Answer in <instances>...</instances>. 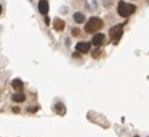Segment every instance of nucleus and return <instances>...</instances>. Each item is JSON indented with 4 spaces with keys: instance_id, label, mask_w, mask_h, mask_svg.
<instances>
[{
    "instance_id": "nucleus-14",
    "label": "nucleus",
    "mask_w": 149,
    "mask_h": 137,
    "mask_svg": "<svg viewBox=\"0 0 149 137\" xmlns=\"http://www.w3.org/2000/svg\"><path fill=\"white\" fill-rule=\"evenodd\" d=\"M12 110H14L15 113H19V112H20V109H19V108H17V106H15V108H14Z\"/></svg>"
},
{
    "instance_id": "nucleus-16",
    "label": "nucleus",
    "mask_w": 149,
    "mask_h": 137,
    "mask_svg": "<svg viewBox=\"0 0 149 137\" xmlns=\"http://www.w3.org/2000/svg\"><path fill=\"white\" fill-rule=\"evenodd\" d=\"M35 110H36L35 108H28V112H35Z\"/></svg>"
},
{
    "instance_id": "nucleus-1",
    "label": "nucleus",
    "mask_w": 149,
    "mask_h": 137,
    "mask_svg": "<svg viewBox=\"0 0 149 137\" xmlns=\"http://www.w3.org/2000/svg\"><path fill=\"white\" fill-rule=\"evenodd\" d=\"M102 26H104L102 19H99V17L93 16V17H90V19H89V22L86 23V26H85V31H86L87 34H93V32H97L98 30L102 28Z\"/></svg>"
},
{
    "instance_id": "nucleus-13",
    "label": "nucleus",
    "mask_w": 149,
    "mask_h": 137,
    "mask_svg": "<svg viewBox=\"0 0 149 137\" xmlns=\"http://www.w3.org/2000/svg\"><path fill=\"white\" fill-rule=\"evenodd\" d=\"M99 54H101V50H94V52H93V58H98L99 57Z\"/></svg>"
},
{
    "instance_id": "nucleus-9",
    "label": "nucleus",
    "mask_w": 149,
    "mask_h": 137,
    "mask_svg": "<svg viewBox=\"0 0 149 137\" xmlns=\"http://www.w3.org/2000/svg\"><path fill=\"white\" fill-rule=\"evenodd\" d=\"M26 99V96L23 93H15L12 96V101L14 102H23Z\"/></svg>"
},
{
    "instance_id": "nucleus-4",
    "label": "nucleus",
    "mask_w": 149,
    "mask_h": 137,
    "mask_svg": "<svg viewBox=\"0 0 149 137\" xmlns=\"http://www.w3.org/2000/svg\"><path fill=\"white\" fill-rule=\"evenodd\" d=\"M90 47H91V44L90 43H87V42H79V43H77V51H79V52H89L90 51Z\"/></svg>"
},
{
    "instance_id": "nucleus-15",
    "label": "nucleus",
    "mask_w": 149,
    "mask_h": 137,
    "mask_svg": "<svg viewBox=\"0 0 149 137\" xmlns=\"http://www.w3.org/2000/svg\"><path fill=\"white\" fill-rule=\"evenodd\" d=\"M44 22H46V24H49V23H50V17H47V16H46V19H44Z\"/></svg>"
},
{
    "instance_id": "nucleus-2",
    "label": "nucleus",
    "mask_w": 149,
    "mask_h": 137,
    "mask_svg": "<svg viewBox=\"0 0 149 137\" xmlns=\"http://www.w3.org/2000/svg\"><path fill=\"white\" fill-rule=\"evenodd\" d=\"M136 5H133V4H129V3H125V2H121L118 3V8H117V11H118V15L120 16H122V17H128V16H130L133 12H136Z\"/></svg>"
},
{
    "instance_id": "nucleus-18",
    "label": "nucleus",
    "mask_w": 149,
    "mask_h": 137,
    "mask_svg": "<svg viewBox=\"0 0 149 137\" xmlns=\"http://www.w3.org/2000/svg\"><path fill=\"white\" fill-rule=\"evenodd\" d=\"M134 137H140V136H134Z\"/></svg>"
},
{
    "instance_id": "nucleus-8",
    "label": "nucleus",
    "mask_w": 149,
    "mask_h": 137,
    "mask_svg": "<svg viewBox=\"0 0 149 137\" xmlns=\"http://www.w3.org/2000/svg\"><path fill=\"white\" fill-rule=\"evenodd\" d=\"M54 110H55L57 114H59V116H63L64 113H66V108H64V105L62 102H57L54 105Z\"/></svg>"
},
{
    "instance_id": "nucleus-11",
    "label": "nucleus",
    "mask_w": 149,
    "mask_h": 137,
    "mask_svg": "<svg viewBox=\"0 0 149 137\" xmlns=\"http://www.w3.org/2000/svg\"><path fill=\"white\" fill-rule=\"evenodd\" d=\"M11 85H12V87H14V89L19 90V89H22V87H23V82H22L20 79H17V78H16V79H14V81H12V83H11Z\"/></svg>"
},
{
    "instance_id": "nucleus-6",
    "label": "nucleus",
    "mask_w": 149,
    "mask_h": 137,
    "mask_svg": "<svg viewBox=\"0 0 149 137\" xmlns=\"http://www.w3.org/2000/svg\"><path fill=\"white\" fill-rule=\"evenodd\" d=\"M104 40H105V35L104 34H95L93 39H91V43L94 46H101L104 43Z\"/></svg>"
},
{
    "instance_id": "nucleus-10",
    "label": "nucleus",
    "mask_w": 149,
    "mask_h": 137,
    "mask_svg": "<svg viewBox=\"0 0 149 137\" xmlns=\"http://www.w3.org/2000/svg\"><path fill=\"white\" fill-rule=\"evenodd\" d=\"M74 20L77 23H83V22H85V15L81 14V12H75L74 14Z\"/></svg>"
},
{
    "instance_id": "nucleus-12",
    "label": "nucleus",
    "mask_w": 149,
    "mask_h": 137,
    "mask_svg": "<svg viewBox=\"0 0 149 137\" xmlns=\"http://www.w3.org/2000/svg\"><path fill=\"white\" fill-rule=\"evenodd\" d=\"M79 28L78 27H74L73 30H71V35H73V36H78V35H79Z\"/></svg>"
},
{
    "instance_id": "nucleus-7",
    "label": "nucleus",
    "mask_w": 149,
    "mask_h": 137,
    "mask_svg": "<svg viewBox=\"0 0 149 137\" xmlns=\"http://www.w3.org/2000/svg\"><path fill=\"white\" fill-rule=\"evenodd\" d=\"M52 26H54V30H57V31H63L64 30V20L59 19V17H55L54 19V23H52Z\"/></svg>"
},
{
    "instance_id": "nucleus-17",
    "label": "nucleus",
    "mask_w": 149,
    "mask_h": 137,
    "mask_svg": "<svg viewBox=\"0 0 149 137\" xmlns=\"http://www.w3.org/2000/svg\"><path fill=\"white\" fill-rule=\"evenodd\" d=\"M2 11H3V7H2V4H0V14H2Z\"/></svg>"
},
{
    "instance_id": "nucleus-3",
    "label": "nucleus",
    "mask_w": 149,
    "mask_h": 137,
    "mask_svg": "<svg viewBox=\"0 0 149 137\" xmlns=\"http://www.w3.org/2000/svg\"><path fill=\"white\" fill-rule=\"evenodd\" d=\"M124 24H118V26H114V27H111L110 28V38H111V40H113V43L114 44H117L118 43V40L121 39V36H122V32H124Z\"/></svg>"
},
{
    "instance_id": "nucleus-5",
    "label": "nucleus",
    "mask_w": 149,
    "mask_h": 137,
    "mask_svg": "<svg viewBox=\"0 0 149 137\" xmlns=\"http://www.w3.org/2000/svg\"><path fill=\"white\" fill-rule=\"evenodd\" d=\"M38 8L42 15H47V12H49V3H47V0H40L38 4Z\"/></svg>"
}]
</instances>
